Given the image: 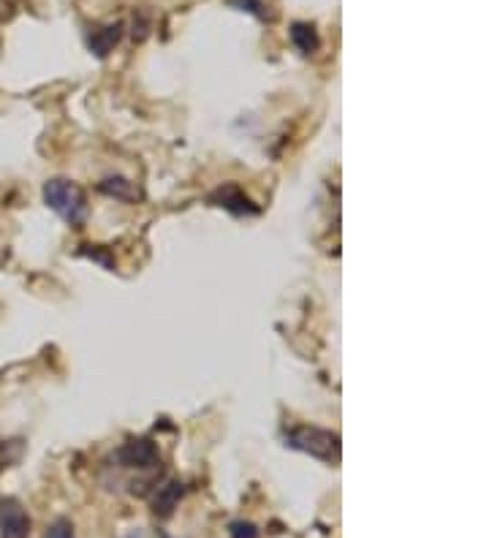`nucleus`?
Segmentation results:
<instances>
[{
    "mask_svg": "<svg viewBox=\"0 0 489 538\" xmlns=\"http://www.w3.org/2000/svg\"><path fill=\"white\" fill-rule=\"evenodd\" d=\"M44 204L57 212L68 226L79 229L84 220H87V199H84V191L71 182V180H49L44 182Z\"/></svg>",
    "mask_w": 489,
    "mask_h": 538,
    "instance_id": "f257e3e1",
    "label": "nucleus"
},
{
    "mask_svg": "<svg viewBox=\"0 0 489 538\" xmlns=\"http://www.w3.org/2000/svg\"><path fill=\"white\" fill-rule=\"evenodd\" d=\"M289 449L305 452L321 463H337L340 460V435L324 427H294L283 435Z\"/></svg>",
    "mask_w": 489,
    "mask_h": 538,
    "instance_id": "f03ea898",
    "label": "nucleus"
},
{
    "mask_svg": "<svg viewBox=\"0 0 489 538\" xmlns=\"http://www.w3.org/2000/svg\"><path fill=\"white\" fill-rule=\"evenodd\" d=\"M114 460L120 468H133V471H155L161 468V455L158 446L150 438H131L114 452Z\"/></svg>",
    "mask_w": 489,
    "mask_h": 538,
    "instance_id": "7ed1b4c3",
    "label": "nucleus"
},
{
    "mask_svg": "<svg viewBox=\"0 0 489 538\" xmlns=\"http://www.w3.org/2000/svg\"><path fill=\"white\" fill-rule=\"evenodd\" d=\"M210 204L223 207V210H229L231 215H240V218L242 215H259V204H253L250 196L240 185H234V182L220 185L218 191H212L210 193Z\"/></svg>",
    "mask_w": 489,
    "mask_h": 538,
    "instance_id": "20e7f679",
    "label": "nucleus"
},
{
    "mask_svg": "<svg viewBox=\"0 0 489 538\" xmlns=\"http://www.w3.org/2000/svg\"><path fill=\"white\" fill-rule=\"evenodd\" d=\"M30 536V517L19 501L8 498L0 504V538H27Z\"/></svg>",
    "mask_w": 489,
    "mask_h": 538,
    "instance_id": "39448f33",
    "label": "nucleus"
},
{
    "mask_svg": "<svg viewBox=\"0 0 489 538\" xmlns=\"http://www.w3.org/2000/svg\"><path fill=\"white\" fill-rule=\"evenodd\" d=\"M182 495H185V484L182 482H166L152 495V514L155 517H171L174 509L180 506Z\"/></svg>",
    "mask_w": 489,
    "mask_h": 538,
    "instance_id": "423d86ee",
    "label": "nucleus"
},
{
    "mask_svg": "<svg viewBox=\"0 0 489 538\" xmlns=\"http://www.w3.org/2000/svg\"><path fill=\"white\" fill-rule=\"evenodd\" d=\"M122 38V22H112V24H103V27H98L93 35H90V52L95 54V57H109V52L117 46V41Z\"/></svg>",
    "mask_w": 489,
    "mask_h": 538,
    "instance_id": "0eeeda50",
    "label": "nucleus"
},
{
    "mask_svg": "<svg viewBox=\"0 0 489 538\" xmlns=\"http://www.w3.org/2000/svg\"><path fill=\"white\" fill-rule=\"evenodd\" d=\"M98 191L112 196V199H120V201H139L142 199V191L136 188V182H131L125 177H106L98 185Z\"/></svg>",
    "mask_w": 489,
    "mask_h": 538,
    "instance_id": "6e6552de",
    "label": "nucleus"
},
{
    "mask_svg": "<svg viewBox=\"0 0 489 538\" xmlns=\"http://www.w3.org/2000/svg\"><path fill=\"white\" fill-rule=\"evenodd\" d=\"M291 41H294V46H297L302 54H313V52H318V46H321L318 30H316L310 22H294V24H291Z\"/></svg>",
    "mask_w": 489,
    "mask_h": 538,
    "instance_id": "1a4fd4ad",
    "label": "nucleus"
},
{
    "mask_svg": "<svg viewBox=\"0 0 489 538\" xmlns=\"http://www.w3.org/2000/svg\"><path fill=\"white\" fill-rule=\"evenodd\" d=\"M44 538H76L73 536V525L68 523V520H54L49 528H46V536Z\"/></svg>",
    "mask_w": 489,
    "mask_h": 538,
    "instance_id": "9d476101",
    "label": "nucleus"
},
{
    "mask_svg": "<svg viewBox=\"0 0 489 538\" xmlns=\"http://www.w3.org/2000/svg\"><path fill=\"white\" fill-rule=\"evenodd\" d=\"M231 5H237L240 11H250L256 14L259 19H267V11H264V3L261 0H229Z\"/></svg>",
    "mask_w": 489,
    "mask_h": 538,
    "instance_id": "9b49d317",
    "label": "nucleus"
},
{
    "mask_svg": "<svg viewBox=\"0 0 489 538\" xmlns=\"http://www.w3.org/2000/svg\"><path fill=\"white\" fill-rule=\"evenodd\" d=\"M231 538H259V528L253 523H231Z\"/></svg>",
    "mask_w": 489,
    "mask_h": 538,
    "instance_id": "f8f14e48",
    "label": "nucleus"
},
{
    "mask_svg": "<svg viewBox=\"0 0 489 538\" xmlns=\"http://www.w3.org/2000/svg\"><path fill=\"white\" fill-rule=\"evenodd\" d=\"M128 538H142V533H131V536Z\"/></svg>",
    "mask_w": 489,
    "mask_h": 538,
    "instance_id": "ddd939ff",
    "label": "nucleus"
},
{
    "mask_svg": "<svg viewBox=\"0 0 489 538\" xmlns=\"http://www.w3.org/2000/svg\"><path fill=\"white\" fill-rule=\"evenodd\" d=\"M161 538H169V536H161Z\"/></svg>",
    "mask_w": 489,
    "mask_h": 538,
    "instance_id": "4468645a",
    "label": "nucleus"
}]
</instances>
